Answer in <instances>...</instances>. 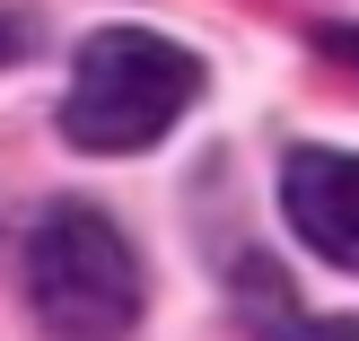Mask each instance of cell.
<instances>
[{
    "mask_svg": "<svg viewBox=\"0 0 359 341\" xmlns=\"http://www.w3.org/2000/svg\"><path fill=\"white\" fill-rule=\"evenodd\" d=\"M290 341H359V315H307Z\"/></svg>",
    "mask_w": 359,
    "mask_h": 341,
    "instance_id": "4",
    "label": "cell"
},
{
    "mask_svg": "<svg viewBox=\"0 0 359 341\" xmlns=\"http://www.w3.org/2000/svg\"><path fill=\"white\" fill-rule=\"evenodd\" d=\"M202 97V62L184 44L149 27H105L79 44L70 62V97H62V140L88 158H123V149H149L184 123V105Z\"/></svg>",
    "mask_w": 359,
    "mask_h": 341,
    "instance_id": "1",
    "label": "cell"
},
{
    "mask_svg": "<svg viewBox=\"0 0 359 341\" xmlns=\"http://www.w3.org/2000/svg\"><path fill=\"white\" fill-rule=\"evenodd\" d=\"M316 44H325V62L359 70V27H316Z\"/></svg>",
    "mask_w": 359,
    "mask_h": 341,
    "instance_id": "5",
    "label": "cell"
},
{
    "mask_svg": "<svg viewBox=\"0 0 359 341\" xmlns=\"http://www.w3.org/2000/svg\"><path fill=\"white\" fill-rule=\"evenodd\" d=\"M280 210H290L298 245H316L325 263L359 272V158H342V149H290L280 158Z\"/></svg>",
    "mask_w": 359,
    "mask_h": 341,
    "instance_id": "3",
    "label": "cell"
},
{
    "mask_svg": "<svg viewBox=\"0 0 359 341\" xmlns=\"http://www.w3.org/2000/svg\"><path fill=\"white\" fill-rule=\"evenodd\" d=\"M27 307L53 341H123L140 324V263L88 202H53L27 237Z\"/></svg>",
    "mask_w": 359,
    "mask_h": 341,
    "instance_id": "2",
    "label": "cell"
}]
</instances>
